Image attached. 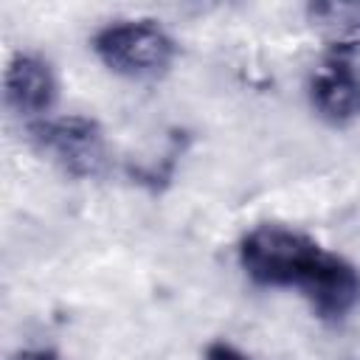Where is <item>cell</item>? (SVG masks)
Instances as JSON below:
<instances>
[{
  "instance_id": "obj_1",
  "label": "cell",
  "mask_w": 360,
  "mask_h": 360,
  "mask_svg": "<svg viewBox=\"0 0 360 360\" xmlns=\"http://www.w3.org/2000/svg\"><path fill=\"white\" fill-rule=\"evenodd\" d=\"M326 245L284 222H256L236 242V264L245 278L267 290H301Z\"/></svg>"
},
{
  "instance_id": "obj_2",
  "label": "cell",
  "mask_w": 360,
  "mask_h": 360,
  "mask_svg": "<svg viewBox=\"0 0 360 360\" xmlns=\"http://www.w3.org/2000/svg\"><path fill=\"white\" fill-rule=\"evenodd\" d=\"M90 53L112 76L152 82L172 70L180 56V42L155 17H118L90 34Z\"/></svg>"
},
{
  "instance_id": "obj_3",
  "label": "cell",
  "mask_w": 360,
  "mask_h": 360,
  "mask_svg": "<svg viewBox=\"0 0 360 360\" xmlns=\"http://www.w3.org/2000/svg\"><path fill=\"white\" fill-rule=\"evenodd\" d=\"M28 143L73 180H98L112 169V152L98 118L82 112H53L25 124Z\"/></svg>"
},
{
  "instance_id": "obj_4",
  "label": "cell",
  "mask_w": 360,
  "mask_h": 360,
  "mask_svg": "<svg viewBox=\"0 0 360 360\" xmlns=\"http://www.w3.org/2000/svg\"><path fill=\"white\" fill-rule=\"evenodd\" d=\"M59 101V76L39 51H14L3 68V104L25 124L53 115Z\"/></svg>"
},
{
  "instance_id": "obj_5",
  "label": "cell",
  "mask_w": 360,
  "mask_h": 360,
  "mask_svg": "<svg viewBox=\"0 0 360 360\" xmlns=\"http://www.w3.org/2000/svg\"><path fill=\"white\" fill-rule=\"evenodd\" d=\"M298 295L307 301L312 315L329 326L346 323L360 307V267L335 250H323Z\"/></svg>"
},
{
  "instance_id": "obj_6",
  "label": "cell",
  "mask_w": 360,
  "mask_h": 360,
  "mask_svg": "<svg viewBox=\"0 0 360 360\" xmlns=\"http://www.w3.org/2000/svg\"><path fill=\"white\" fill-rule=\"evenodd\" d=\"M307 101L315 118L329 127H349L360 118V65L357 59L321 53L307 76Z\"/></svg>"
},
{
  "instance_id": "obj_7",
  "label": "cell",
  "mask_w": 360,
  "mask_h": 360,
  "mask_svg": "<svg viewBox=\"0 0 360 360\" xmlns=\"http://www.w3.org/2000/svg\"><path fill=\"white\" fill-rule=\"evenodd\" d=\"M304 17L323 45V53L360 56V0H312L304 6Z\"/></svg>"
},
{
  "instance_id": "obj_8",
  "label": "cell",
  "mask_w": 360,
  "mask_h": 360,
  "mask_svg": "<svg viewBox=\"0 0 360 360\" xmlns=\"http://www.w3.org/2000/svg\"><path fill=\"white\" fill-rule=\"evenodd\" d=\"M202 360H253V357H250L245 349H239L236 343L217 338V340H208V343H205Z\"/></svg>"
},
{
  "instance_id": "obj_9",
  "label": "cell",
  "mask_w": 360,
  "mask_h": 360,
  "mask_svg": "<svg viewBox=\"0 0 360 360\" xmlns=\"http://www.w3.org/2000/svg\"><path fill=\"white\" fill-rule=\"evenodd\" d=\"M8 360H65V357L51 346H25V349H17Z\"/></svg>"
}]
</instances>
